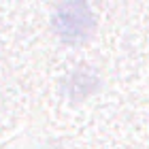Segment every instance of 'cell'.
<instances>
[{"mask_svg":"<svg viewBox=\"0 0 149 149\" xmlns=\"http://www.w3.org/2000/svg\"><path fill=\"white\" fill-rule=\"evenodd\" d=\"M94 26V15L90 6L83 2H70L62 4L53 15V30L64 43H81L92 34Z\"/></svg>","mask_w":149,"mask_h":149,"instance_id":"1","label":"cell"}]
</instances>
